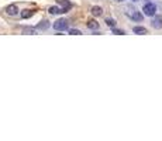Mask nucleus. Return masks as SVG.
I'll return each instance as SVG.
<instances>
[{
    "instance_id": "1",
    "label": "nucleus",
    "mask_w": 162,
    "mask_h": 141,
    "mask_svg": "<svg viewBox=\"0 0 162 141\" xmlns=\"http://www.w3.org/2000/svg\"><path fill=\"white\" fill-rule=\"evenodd\" d=\"M142 11H144V14L145 16H155V11H156V6L154 3H147L145 6H144V9H142Z\"/></svg>"
},
{
    "instance_id": "2",
    "label": "nucleus",
    "mask_w": 162,
    "mask_h": 141,
    "mask_svg": "<svg viewBox=\"0 0 162 141\" xmlns=\"http://www.w3.org/2000/svg\"><path fill=\"white\" fill-rule=\"evenodd\" d=\"M54 28L58 31H65L68 28V21L65 19H59L54 23Z\"/></svg>"
},
{
    "instance_id": "3",
    "label": "nucleus",
    "mask_w": 162,
    "mask_h": 141,
    "mask_svg": "<svg viewBox=\"0 0 162 141\" xmlns=\"http://www.w3.org/2000/svg\"><path fill=\"white\" fill-rule=\"evenodd\" d=\"M154 28H162V16H156L155 19L151 21Z\"/></svg>"
},
{
    "instance_id": "4",
    "label": "nucleus",
    "mask_w": 162,
    "mask_h": 141,
    "mask_svg": "<svg viewBox=\"0 0 162 141\" xmlns=\"http://www.w3.org/2000/svg\"><path fill=\"white\" fill-rule=\"evenodd\" d=\"M130 17H131L133 20H135V21H141V20H142V14H141L140 11H137V10H133V13L131 14H130Z\"/></svg>"
},
{
    "instance_id": "5",
    "label": "nucleus",
    "mask_w": 162,
    "mask_h": 141,
    "mask_svg": "<svg viewBox=\"0 0 162 141\" xmlns=\"http://www.w3.org/2000/svg\"><path fill=\"white\" fill-rule=\"evenodd\" d=\"M6 11L9 13V14L14 16V14H17V11H19V9H17V6H14V4H11V6H7Z\"/></svg>"
},
{
    "instance_id": "6",
    "label": "nucleus",
    "mask_w": 162,
    "mask_h": 141,
    "mask_svg": "<svg viewBox=\"0 0 162 141\" xmlns=\"http://www.w3.org/2000/svg\"><path fill=\"white\" fill-rule=\"evenodd\" d=\"M49 13L51 14H59V13H65V10L64 9H59V7H49Z\"/></svg>"
},
{
    "instance_id": "7",
    "label": "nucleus",
    "mask_w": 162,
    "mask_h": 141,
    "mask_svg": "<svg viewBox=\"0 0 162 141\" xmlns=\"http://www.w3.org/2000/svg\"><path fill=\"white\" fill-rule=\"evenodd\" d=\"M48 27H49V23L47 21V20H44V21H40V24L37 25L38 30H47Z\"/></svg>"
},
{
    "instance_id": "8",
    "label": "nucleus",
    "mask_w": 162,
    "mask_h": 141,
    "mask_svg": "<svg viewBox=\"0 0 162 141\" xmlns=\"http://www.w3.org/2000/svg\"><path fill=\"white\" fill-rule=\"evenodd\" d=\"M133 31H134L135 34H147V28L145 27H134Z\"/></svg>"
},
{
    "instance_id": "9",
    "label": "nucleus",
    "mask_w": 162,
    "mask_h": 141,
    "mask_svg": "<svg viewBox=\"0 0 162 141\" xmlns=\"http://www.w3.org/2000/svg\"><path fill=\"white\" fill-rule=\"evenodd\" d=\"M101 13H103L101 7L95 6V7H93V9H92V14H93V16H101Z\"/></svg>"
},
{
    "instance_id": "10",
    "label": "nucleus",
    "mask_w": 162,
    "mask_h": 141,
    "mask_svg": "<svg viewBox=\"0 0 162 141\" xmlns=\"http://www.w3.org/2000/svg\"><path fill=\"white\" fill-rule=\"evenodd\" d=\"M88 27L92 28V30H96V28H99V23H96L95 20H90V21H88Z\"/></svg>"
},
{
    "instance_id": "11",
    "label": "nucleus",
    "mask_w": 162,
    "mask_h": 141,
    "mask_svg": "<svg viewBox=\"0 0 162 141\" xmlns=\"http://www.w3.org/2000/svg\"><path fill=\"white\" fill-rule=\"evenodd\" d=\"M33 10H24V13H21V17L23 19H28L30 16H33Z\"/></svg>"
},
{
    "instance_id": "12",
    "label": "nucleus",
    "mask_w": 162,
    "mask_h": 141,
    "mask_svg": "<svg viewBox=\"0 0 162 141\" xmlns=\"http://www.w3.org/2000/svg\"><path fill=\"white\" fill-rule=\"evenodd\" d=\"M56 2H58V3H61V4H64V6H66L68 9L70 7V3L68 2V0H56Z\"/></svg>"
},
{
    "instance_id": "13",
    "label": "nucleus",
    "mask_w": 162,
    "mask_h": 141,
    "mask_svg": "<svg viewBox=\"0 0 162 141\" xmlns=\"http://www.w3.org/2000/svg\"><path fill=\"white\" fill-rule=\"evenodd\" d=\"M23 33L24 34H35V30H34V28H24Z\"/></svg>"
},
{
    "instance_id": "14",
    "label": "nucleus",
    "mask_w": 162,
    "mask_h": 141,
    "mask_svg": "<svg viewBox=\"0 0 162 141\" xmlns=\"http://www.w3.org/2000/svg\"><path fill=\"white\" fill-rule=\"evenodd\" d=\"M106 23H107V25H109V27H114V25H116V21H114V20H111V19H107Z\"/></svg>"
},
{
    "instance_id": "15",
    "label": "nucleus",
    "mask_w": 162,
    "mask_h": 141,
    "mask_svg": "<svg viewBox=\"0 0 162 141\" xmlns=\"http://www.w3.org/2000/svg\"><path fill=\"white\" fill-rule=\"evenodd\" d=\"M69 34H72V35H80V31L79 30H69Z\"/></svg>"
},
{
    "instance_id": "16",
    "label": "nucleus",
    "mask_w": 162,
    "mask_h": 141,
    "mask_svg": "<svg viewBox=\"0 0 162 141\" xmlns=\"http://www.w3.org/2000/svg\"><path fill=\"white\" fill-rule=\"evenodd\" d=\"M114 34H119V35H121V34H124V31H120V30H113Z\"/></svg>"
},
{
    "instance_id": "17",
    "label": "nucleus",
    "mask_w": 162,
    "mask_h": 141,
    "mask_svg": "<svg viewBox=\"0 0 162 141\" xmlns=\"http://www.w3.org/2000/svg\"><path fill=\"white\" fill-rule=\"evenodd\" d=\"M133 2H138V0H133Z\"/></svg>"
},
{
    "instance_id": "18",
    "label": "nucleus",
    "mask_w": 162,
    "mask_h": 141,
    "mask_svg": "<svg viewBox=\"0 0 162 141\" xmlns=\"http://www.w3.org/2000/svg\"><path fill=\"white\" fill-rule=\"evenodd\" d=\"M117 2H123V0H117Z\"/></svg>"
}]
</instances>
